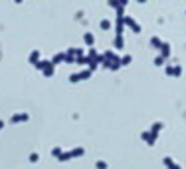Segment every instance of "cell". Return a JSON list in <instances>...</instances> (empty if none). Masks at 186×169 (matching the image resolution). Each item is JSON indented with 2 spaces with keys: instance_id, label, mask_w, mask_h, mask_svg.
I'll list each match as a JSON object with an SVG mask.
<instances>
[{
  "instance_id": "obj_1",
  "label": "cell",
  "mask_w": 186,
  "mask_h": 169,
  "mask_svg": "<svg viewBox=\"0 0 186 169\" xmlns=\"http://www.w3.org/2000/svg\"><path fill=\"white\" fill-rule=\"evenodd\" d=\"M91 76V70L89 68H87V70H83V72H77V74H71L69 76V82H79V80H85V78H89Z\"/></svg>"
},
{
  "instance_id": "obj_2",
  "label": "cell",
  "mask_w": 186,
  "mask_h": 169,
  "mask_svg": "<svg viewBox=\"0 0 186 169\" xmlns=\"http://www.w3.org/2000/svg\"><path fill=\"white\" fill-rule=\"evenodd\" d=\"M28 120H30L28 113H12V117H10L12 124H22V121H28Z\"/></svg>"
},
{
  "instance_id": "obj_3",
  "label": "cell",
  "mask_w": 186,
  "mask_h": 169,
  "mask_svg": "<svg viewBox=\"0 0 186 169\" xmlns=\"http://www.w3.org/2000/svg\"><path fill=\"white\" fill-rule=\"evenodd\" d=\"M123 20H125V24H127V26H131V30H133V32H141V26H139V24L135 22V20L131 18V16H123Z\"/></svg>"
},
{
  "instance_id": "obj_4",
  "label": "cell",
  "mask_w": 186,
  "mask_h": 169,
  "mask_svg": "<svg viewBox=\"0 0 186 169\" xmlns=\"http://www.w3.org/2000/svg\"><path fill=\"white\" fill-rule=\"evenodd\" d=\"M141 137L145 139L149 145H154V143H156V135H153L151 132H143V133H141Z\"/></svg>"
},
{
  "instance_id": "obj_5",
  "label": "cell",
  "mask_w": 186,
  "mask_h": 169,
  "mask_svg": "<svg viewBox=\"0 0 186 169\" xmlns=\"http://www.w3.org/2000/svg\"><path fill=\"white\" fill-rule=\"evenodd\" d=\"M158 50H160V56H162L164 60H166V58L170 56V44H166V42H162V46H160Z\"/></svg>"
},
{
  "instance_id": "obj_6",
  "label": "cell",
  "mask_w": 186,
  "mask_h": 169,
  "mask_svg": "<svg viewBox=\"0 0 186 169\" xmlns=\"http://www.w3.org/2000/svg\"><path fill=\"white\" fill-rule=\"evenodd\" d=\"M67 56H71V58H81V56H83V50H81V48H69V50H67Z\"/></svg>"
},
{
  "instance_id": "obj_7",
  "label": "cell",
  "mask_w": 186,
  "mask_h": 169,
  "mask_svg": "<svg viewBox=\"0 0 186 169\" xmlns=\"http://www.w3.org/2000/svg\"><path fill=\"white\" fill-rule=\"evenodd\" d=\"M60 62H65V54H63V52H58L56 56L52 58V64H54V66H56V64H60Z\"/></svg>"
},
{
  "instance_id": "obj_8",
  "label": "cell",
  "mask_w": 186,
  "mask_h": 169,
  "mask_svg": "<svg viewBox=\"0 0 186 169\" xmlns=\"http://www.w3.org/2000/svg\"><path fill=\"white\" fill-rule=\"evenodd\" d=\"M164 165H166L168 169H180L178 163H174V161H172V157H164Z\"/></svg>"
},
{
  "instance_id": "obj_9",
  "label": "cell",
  "mask_w": 186,
  "mask_h": 169,
  "mask_svg": "<svg viewBox=\"0 0 186 169\" xmlns=\"http://www.w3.org/2000/svg\"><path fill=\"white\" fill-rule=\"evenodd\" d=\"M38 62H40V52H38V50H34V52L30 54V64H34V66H36Z\"/></svg>"
},
{
  "instance_id": "obj_10",
  "label": "cell",
  "mask_w": 186,
  "mask_h": 169,
  "mask_svg": "<svg viewBox=\"0 0 186 169\" xmlns=\"http://www.w3.org/2000/svg\"><path fill=\"white\" fill-rule=\"evenodd\" d=\"M160 128H162V124H160V121H154V124L151 125V133H153V135H158Z\"/></svg>"
},
{
  "instance_id": "obj_11",
  "label": "cell",
  "mask_w": 186,
  "mask_h": 169,
  "mask_svg": "<svg viewBox=\"0 0 186 169\" xmlns=\"http://www.w3.org/2000/svg\"><path fill=\"white\" fill-rule=\"evenodd\" d=\"M69 153H71V157H79V155L85 153V149H83V147H75V149H71Z\"/></svg>"
},
{
  "instance_id": "obj_12",
  "label": "cell",
  "mask_w": 186,
  "mask_h": 169,
  "mask_svg": "<svg viewBox=\"0 0 186 169\" xmlns=\"http://www.w3.org/2000/svg\"><path fill=\"white\" fill-rule=\"evenodd\" d=\"M83 40H85L87 46H93V42H95V38H93L91 32H85V36H83Z\"/></svg>"
},
{
  "instance_id": "obj_13",
  "label": "cell",
  "mask_w": 186,
  "mask_h": 169,
  "mask_svg": "<svg viewBox=\"0 0 186 169\" xmlns=\"http://www.w3.org/2000/svg\"><path fill=\"white\" fill-rule=\"evenodd\" d=\"M151 44H153L154 48H160V46H162V40H160L158 36H153V38H151Z\"/></svg>"
},
{
  "instance_id": "obj_14",
  "label": "cell",
  "mask_w": 186,
  "mask_h": 169,
  "mask_svg": "<svg viewBox=\"0 0 186 169\" xmlns=\"http://www.w3.org/2000/svg\"><path fill=\"white\" fill-rule=\"evenodd\" d=\"M58 159H60V161H69V159H71V153H69V151H61V155H60Z\"/></svg>"
},
{
  "instance_id": "obj_15",
  "label": "cell",
  "mask_w": 186,
  "mask_h": 169,
  "mask_svg": "<svg viewBox=\"0 0 186 169\" xmlns=\"http://www.w3.org/2000/svg\"><path fill=\"white\" fill-rule=\"evenodd\" d=\"M125 42H123V36H115V48H123Z\"/></svg>"
},
{
  "instance_id": "obj_16",
  "label": "cell",
  "mask_w": 186,
  "mask_h": 169,
  "mask_svg": "<svg viewBox=\"0 0 186 169\" xmlns=\"http://www.w3.org/2000/svg\"><path fill=\"white\" fill-rule=\"evenodd\" d=\"M180 74H182V68H180V66H172V76H176V78H178Z\"/></svg>"
},
{
  "instance_id": "obj_17",
  "label": "cell",
  "mask_w": 186,
  "mask_h": 169,
  "mask_svg": "<svg viewBox=\"0 0 186 169\" xmlns=\"http://www.w3.org/2000/svg\"><path fill=\"white\" fill-rule=\"evenodd\" d=\"M129 62H131V54H125V56L121 58V66H127Z\"/></svg>"
},
{
  "instance_id": "obj_18",
  "label": "cell",
  "mask_w": 186,
  "mask_h": 169,
  "mask_svg": "<svg viewBox=\"0 0 186 169\" xmlns=\"http://www.w3.org/2000/svg\"><path fill=\"white\" fill-rule=\"evenodd\" d=\"M109 26H111V22H109L107 18H103V20H101V28H103V30H105V28H109Z\"/></svg>"
},
{
  "instance_id": "obj_19",
  "label": "cell",
  "mask_w": 186,
  "mask_h": 169,
  "mask_svg": "<svg viewBox=\"0 0 186 169\" xmlns=\"http://www.w3.org/2000/svg\"><path fill=\"white\" fill-rule=\"evenodd\" d=\"M52 155L60 157V155H61V147H54V149H52Z\"/></svg>"
},
{
  "instance_id": "obj_20",
  "label": "cell",
  "mask_w": 186,
  "mask_h": 169,
  "mask_svg": "<svg viewBox=\"0 0 186 169\" xmlns=\"http://www.w3.org/2000/svg\"><path fill=\"white\" fill-rule=\"evenodd\" d=\"M95 167H97V169H107V163H105V161H97Z\"/></svg>"
},
{
  "instance_id": "obj_21",
  "label": "cell",
  "mask_w": 186,
  "mask_h": 169,
  "mask_svg": "<svg viewBox=\"0 0 186 169\" xmlns=\"http://www.w3.org/2000/svg\"><path fill=\"white\" fill-rule=\"evenodd\" d=\"M162 62H164V58H162V56H156V58H154V64H156V66H160Z\"/></svg>"
},
{
  "instance_id": "obj_22",
  "label": "cell",
  "mask_w": 186,
  "mask_h": 169,
  "mask_svg": "<svg viewBox=\"0 0 186 169\" xmlns=\"http://www.w3.org/2000/svg\"><path fill=\"white\" fill-rule=\"evenodd\" d=\"M30 161H32V163L38 161V153H32V155H30Z\"/></svg>"
},
{
  "instance_id": "obj_23",
  "label": "cell",
  "mask_w": 186,
  "mask_h": 169,
  "mask_svg": "<svg viewBox=\"0 0 186 169\" xmlns=\"http://www.w3.org/2000/svg\"><path fill=\"white\" fill-rule=\"evenodd\" d=\"M4 128V121H0V129H2Z\"/></svg>"
}]
</instances>
